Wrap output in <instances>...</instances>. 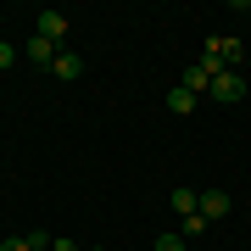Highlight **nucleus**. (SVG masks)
<instances>
[{
    "label": "nucleus",
    "instance_id": "1",
    "mask_svg": "<svg viewBox=\"0 0 251 251\" xmlns=\"http://www.w3.org/2000/svg\"><path fill=\"white\" fill-rule=\"evenodd\" d=\"M218 73H224V62H212V56H201V62L196 67H184V78H179V90H190V95H206V90H212V78H218Z\"/></svg>",
    "mask_w": 251,
    "mask_h": 251
},
{
    "label": "nucleus",
    "instance_id": "2",
    "mask_svg": "<svg viewBox=\"0 0 251 251\" xmlns=\"http://www.w3.org/2000/svg\"><path fill=\"white\" fill-rule=\"evenodd\" d=\"M206 100H218V106H234V100H246V78H240L234 67H224V73L212 78V90H206Z\"/></svg>",
    "mask_w": 251,
    "mask_h": 251
},
{
    "label": "nucleus",
    "instance_id": "3",
    "mask_svg": "<svg viewBox=\"0 0 251 251\" xmlns=\"http://www.w3.org/2000/svg\"><path fill=\"white\" fill-rule=\"evenodd\" d=\"M56 56H62V45H56V39L28 34V62H34V67H56Z\"/></svg>",
    "mask_w": 251,
    "mask_h": 251
},
{
    "label": "nucleus",
    "instance_id": "4",
    "mask_svg": "<svg viewBox=\"0 0 251 251\" xmlns=\"http://www.w3.org/2000/svg\"><path fill=\"white\" fill-rule=\"evenodd\" d=\"M229 206H234V201L224 196V190H206V196H201V206H196V212L206 218V224H218V218H229Z\"/></svg>",
    "mask_w": 251,
    "mask_h": 251
},
{
    "label": "nucleus",
    "instance_id": "5",
    "mask_svg": "<svg viewBox=\"0 0 251 251\" xmlns=\"http://www.w3.org/2000/svg\"><path fill=\"white\" fill-rule=\"evenodd\" d=\"M34 23H39L34 34H45V39H56V45H62V39H67V17H62V11H39Z\"/></svg>",
    "mask_w": 251,
    "mask_h": 251
},
{
    "label": "nucleus",
    "instance_id": "6",
    "mask_svg": "<svg viewBox=\"0 0 251 251\" xmlns=\"http://www.w3.org/2000/svg\"><path fill=\"white\" fill-rule=\"evenodd\" d=\"M50 73H56V78H67V84H73V78H84V56H78V50H62Z\"/></svg>",
    "mask_w": 251,
    "mask_h": 251
},
{
    "label": "nucleus",
    "instance_id": "7",
    "mask_svg": "<svg viewBox=\"0 0 251 251\" xmlns=\"http://www.w3.org/2000/svg\"><path fill=\"white\" fill-rule=\"evenodd\" d=\"M206 56H212V62H240V39H206Z\"/></svg>",
    "mask_w": 251,
    "mask_h": 251
},
{
    "label": "nucleus",
    "instance_id": "8",
    "mask_svg": "<svg viewBox=\"0 0 251 251\" xmlns=\"http://www.w3.org/2000/svg\"><path fill=\"white\" fill-rule=\"evenodd\" d=\"M196 106H201V100L190 95V90H179V84H173V90H168V112H173V117H190Z\"/></svg>",
    "mask_w": 251,
    "mask_h": 251
},
{
    "label": "nucleus",
    "instance_id": "9",
    "mask_svg": "<svg viewBox=\"0 0 251 251\" xmlns=\"http://www.w3.org/2000/svg\"><path fill=\"white\" fill-rule=\"evenodd\" d=\"M173 212H179V218H190V212H196V206H201V190H173Z\"/></svg>",
    "mask_w": 251,
    "mask_h": 251
},
{
    "label": "nucleus",
    "instance_id": "10",
    "mask_svg": "<svg viewBox=\"0 0 251 251\" xmlns=\"http://www.w3.org/2000/svg\"><path fill=\"white\" fill-rule=\"evenodd\" d=\"M179 234H184V240H201V234H206V218H201V212L179 218Z\"/></svg>",
    "mask_w": 251,
    "mask_h": 251
},
{
    "label": "nucleus",
    "instance_id": "11",
    "mask_svg": "<svg viewBox=\"0 0 251 251\" xmlns=\"http://www.w3.org/2000/svg\"><path fill=\"white\" fill-rule=\"evenodd\" d=\"M6 67H17V45H11L6 34H0V73H6Z\"/></svg>",
    "mask_w": 251,
    "mask_h": 251
},
{
    "label": "nucleus",
    "instance_id": "12",
    "mask_svg": "<svg viewBox=\"0 0 251 251\" xmlns=\"http://www.w3.org/2000/svg\"><path fill=\"white\" fill-rule=\"evenodd\" d=\"M156 251H184V234H162V240H156Z\"/></svg>",
    "mask_w": 251,
    "mask_h": 251
},
{
    "label": "nucleus",
    "instance_id": "13",
    "mask_svg": "<svg viewBox=\"0 0 251 251\" xmlns=\"http://www.w3.org/2000/svg\"><path fill=\"white\" fill-rule=\"evenodd\" d=\"M50 251H78V246H73V240H50Z\"/></svg>",
    "mask_w": 251,
    "mask_h": 251
}]
</instances>
